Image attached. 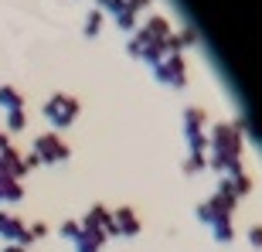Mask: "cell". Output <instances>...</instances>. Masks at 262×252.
I'll list each match as a JSON object with an SVG mask.
<instances>
[{"label":"cell","instance_id":"cell-20","mask_svg":"<svg viewBox=\"0 0 262 252\" xmlns=\"http://www.w3.org/2000/svg\"><path fill=\"white\" fill-rule=\"evenodd\" d=\"M245 239H249V245H252V249H262V225H252V228L245 232Z\"/></svg>","mask_w":262,"mask_h":252},{"label":"cell","instance_id":"cell-1","mask_svg":"<svg viewBox=\"0 0 262 252\" xmlns=\"http://www.w3.org/2000/svg\"><path fill=\"white\" fill-rule=\"evenodd\" d=\"M232 212H235V204L228 201V198H222V194L214 191L208 201L198 208V218H201V225L211 232L214 242H222L228 245L235 239V228H232Z\"/></svg>","mask_w":262,"mask_h":252},{"label":"cell","instance_id":"cell-8","mask_svg":"<svg viewBox=\"0 0 262 252\" xmlns=\"http://www.w3.org/2000/svg\"><path fill=\"white\" fill-rule=\"evenodd\" d=\"M249 191H252V177L245 174V171H238V174H232V177H222V184H218V194L228 198L232 204H238Z\"/></svg>","mask_w":262,"mask_h":252},{"label":"cell","instance_id":"cell-22","mask_svg":"<svg viewBox=\"0 0 262 252\" xmlns=\"http://www.w3.org/2000/svg\"><path fill=\"white\" fill-rule=\"evenodd\" d=\"M0 252H24V245H10V242H7V245H4Z\"/></svg>","mask_w":262,"mask_h":252},{"label":"cell","instance_id":"cell-11","mask_svg":"<svg viewBox=\"0 0 262 252\" xmlns=\"http://www.w3.org/2000/svg\"><path fill=\"white\" fill-rule=\"evenodd\" d=\"M113 235H123V239L140 235V215L133 208H116L113 212Z\"/></svg>","mask_w":262,"mask_h":252},{"label":"cell","instance_id":"cell-4","mask_svg":"<svg viewBox=\"0 0 262 252\" xmlns=\"http://www.w3.org/2000/svg\"><path fill=\"white\" fill-rule=\"evenodd\" d=\"M204 136H208L211 154L242 157V123H211V130Z\"/></svg>","mask_w":262,"mask_h":252},{"label":"cell","instance_id":"cell-7","mask_svg":"<svg viewBox=\"0 0 262 252\" xmlns=\"http://www.w3.org/2000/svg\"><path fill=\"white\" fill-rule=\"evenodd\" d=\"M0 239L28 249V222H20L17 215H10V212H0Z\"/></svg>","mask_w":262,"mask_h":252},{"label":"cell","instance_id":"cell-14","mask_svg":"<svg viewBox=\"0 0 262 252\" xmlns=\"http://www.w3.org/2000/svg\"><path fill=\"white\" fill-rule=\"evenodd\" d=\"M0 109H4V113H10V109H24V96H20V89L0 86Z\"/></svg>","mask_w":262,"mask_h":252},{"label":"cell","instance_id":"cell-3","mask_svg":"<svg viewBox=\"0 0 262 252\" xmlns=\"http://www.w3.org/2000/svg\"><path fill=\"white\" fill-rule=\"evenodd\" d=\"M68 154H72V146L61 140L58 133H41L34 136V143H31V167H38V164H65Z\"/></svg>","mask_w":262,"mask_h":252},{"label":"cell","instance_id":"cell-19","mask_svg":"<svg viewBox=\"0 0 262 252\" xmlns=\"http://www.w3.org/2000/svg\"><path fill=\"white\" fill-rule=\"evenodd\" d=\"M45 232H48V225H45V222H28V245L34 242V239H41Z\"/></svg>","mask_w":262,"mask_h":252},{"label":"cell","instance_id":"cell-6","mask_svg":"<svg viewBox=\"0 0 262 252\" xmlns=\"http://www.w3.org/2000/svg\"><path fill=\"white\" fill-rule=\"evenodd\" d=\"M154 78L160 82L164 89H181L187 82V68H184V58L181 55H174V51H167L160 61H154Z\"/></svg>","mask_w":262,"mask_h":252},{"label":"cell","instance_id":"cell-21","mask_svg":"<svg viewBox=\"0 0 262 252\" xmlns=\"http://www.w3.org/2000/svg\"><path fill=\"white\" fill-rule=\"evenodd\" d=\"M7 146H14V143H10V140H7V133H0V154H4Z\"/></svg>","mask_w":262,"mask_h":252},{"label":"cell","instance_id":"cell-15","mask_svg":"<svg viewBox=\"0 0 262 252\" xmlns=\"http://www.w3.org/2000/svg\"><path fill=\"white\" fill-rule=\"evenodd\" d=\"M204 167H208V157H204V154H187V160H184V174L187 177L201 174Z\"/></svg>","mask_w":262,"mask_h":252},{"label":"cell","instance_id":"cell-2","mask_svg":"<svg viewBox=\"0 0 262 252\" xmlns=\"http://www.w3.org/2000/svg\"><path fill=\"white\" fill-rule=\"evenodd\" d=\"M45 119H48L55 130H68V126H75L78 113H82V102L75 96H68V92H55V96L45 99V106H41Z\"/></svg>","mask_w":262,"mask_h":252},{"label":"cell","instance_id":"cell-18","mask_svg":"<svg viewBox=\"0 0 262 252\" xmlns=\"http://www.w3.org/2000/svg\"><path fill=\"white\" fill-rule=\"evenodd\" d=\"M61 239H65V242H72V239H75L78 232H82V222H61Z\"/></svg>","mask_w":262,"mask_h":252},{"label":"cell","instance_id":"cell-16","mask_svg":"<svg viewBox=\"0 0 262 252\" xmlns=\"http://www.w3.org/2000/svg\"><path fill=\"white\" fill-rule=\"evenodd\" d=\"M28 126V116H24V109H10L7 113V133H20Z\"/></svg>","mask_w":262,"mask_h":252},{"label":"cell","instance_id":"cell-5","mask_svg":"<svg viewBox=\"0 0 262 252\" xmlns=\"http://www.w3.org/2000/svg\"><path fill=\"white\" fill-rule=\"evenodd\" d=\"M184 116V140H187V150L191 154H204L208 150V136H204V126H208V113H204L201 106H191L181 113Z\"/></svg>","mask_w":262,"mask_h":252},{"label":"cell","instance_id":"cell-10","mask_svg":"<svg viewBox=\"0 0 262 252\" xmlns=\"http://www.w3.org/2000/svg\"><path fill=\"white\" fill-rule=\"evenodd\" d=\"M82 228H89V232H96V235H113V212L109 208H102V204H92L85 212V218H82Z\"/></svg>","mask_w":262,"mask_h":252},{"label":"cell","instance_id":"cell-13","mask_svg":"<svg viewBox=\"0 0 262 252\" xmlns=\"http://www.w3.org/2000/svg\"><path fill=\"white\" fill-rule=\"evenodd\" d=\"M102 245H106V239L96 232H89V228H82V232L72 239V249L75 252H102Z\"/></svg>","mask_w":262,"mask_h":252},{"label":"cell","instance_id":"cell-9","mask_svg":"<svg viewBox=\"0 0 262 252\" xmlns=\"http://www.w3.org/2000/svg\"><path fill=\"white\" fill-rule=\"evenodd\" d=\"M0 171H4L7 177H14V181H24L28 171H31V160H28V157H20L17 146H7V150L0 154Z\"/></svg>","mask_w":262,"mask_h":252},{"label":"cell","instance_id":"cell-12","mask_svg":"<svg viewBox=\"0 0 262 252\" xmlns=\"http://www.w3.org/2000/svg\"><path fill=\"white\" fill-rule=\"evenodd\" d=\"M20 198H24V184L0 171V204H17Z\"/></svg>","mask_w":262,"mask_h":252},{"label":"cell","instance_id":"cell-17","mask_svg":"<svg viewBox=\"0 0 262 252\" xmlns=\"http://www.w3.org/2000/svg\"><path fill=\"white\" fill-rule=\"evenodd\" d=\"M99 28H102V10H92V14L85 17V34H89V38H96Z\"/></svg>","mask_w":262,"mask_h":252}]
</instances>
